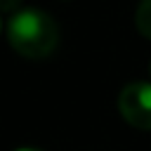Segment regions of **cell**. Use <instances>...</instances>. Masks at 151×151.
Listing matches in <instances>:
<instances>
[{
    "label": "cell",
    "mask_w": 151,
    "mask_h": 151,
    "mask_svg": "<svg viewBox=\"0 0 151 151\" xmlns=\"http://www.w3.org/2000/svg\"><path fill=\"white\" fill-rule=\"evenodd\" d=\"M7 40L17 54L26 59H45L57 50L59 28L47 12L35 7H24L9 17Z\"/></svg>",
    "instance_id": "cell-1"
},
{
    "label": "cell",
    "mask_w": 151,
    "mask_h": 151,
    "mask_svg": "<svg viewBox=\"0 0 151 151\" xmlns=\"http://www.w3.org/2000/svg\"><path fill=\"white\" fill-rule=\"evenodd\" d=\"M120 116L137 130H151V83L137 80L120 90L118 94Z\"/></svg>",
    "instance_id": "cell-2"
},
{
    "label": "cell",
    "mask_w": 151,
    "mask_h": 151,
    "mask_svg": "<svg viewBox=\"0 0 151 151\" xmlns=\"http://www.w3.org/2000/svg\"><path fill=\"white\" fill-rule=\"evenodd\" d=\"M134 26L144 38L151 40V0H139L134 12Z\"/></svg>",
    "instance_id": "cell-3"
},
{
    "label": "cell",
    "mask_w": 151,
    "mask_h": 151,
    "mask_svg": "<svg viewBox=\"0 0 151 151\" xmlns=\"http://www.w3.org/2000/svg\"><path fill=\"white\" fill-rule=\"evenodd\" d=\"M21 9V0H0V12H19Z\"/></svg>",
    "instance_id": "cell-4"
},
{
    "label": "cell",
    "mask_w": 151,
    "mask_h": 151,
    "mask_svg": "<svg viewBox=\"0 0 151 151\" xmlns=\"http://www.w3.org/2000/svg\"><path fill=\"white\" fill-rule=\"evenodd\" d=\"M17 151H40V149H31V146H24V149H17Z\"/></svg>",
    "instance_id": "cell-5"
},
{
    "label": "cell",
    "mask_w": 151,
    "mask_h": 151,
    "mask_svg": "<svg viewBox=\"0 0 151 151\" xmlns=\"http://www.w3.org/2000/svg\"><path fill=\"white\" fill-rule=\"evenodd\" d=\"M149 73H151V61H149Z\"/></svg>",
    "instance_id": "cell-6"
},
{
    "label": "cell",
    "mask_w": 151,
    "mask_h": 151,
    "mask_svg": "<svg viewBox=\"0 0 151 151\" xmlns=\"http://www.w3.org/2000/svg\"><path fill=\"white\" fill-rule=\"evenodd\" d=\"M0 28H2V24H0Z\"/></svg>",
    "instance_id": "cell-7"
}]
</instances>
